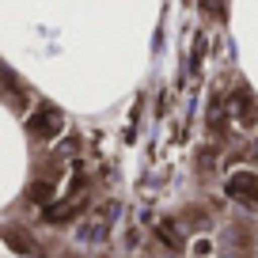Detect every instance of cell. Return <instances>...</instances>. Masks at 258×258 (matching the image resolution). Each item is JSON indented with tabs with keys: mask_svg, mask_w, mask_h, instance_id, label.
Masks as SVG:
<instances>
[{
	"mask_svg": "<svg viewBox=\"0 0 258 258\" xmlns=\"http://www.w3.org/2000/svg\"><path fill=\"white\" fill-rule=\"evenodd\" d=\"M228 194H232L235 202H247V205H258V175H235L228 182Z\"/></svg>",
	"mask_w": 258,
	"mask_h": 258,
	"instance_id": "1",
	"label": "cell"
},
{
	"mask_svg": "<svg viewBox=\"0 0 258 258\" xmlns=\"http://www.w3.org/2000/svg\"><path fill=\"white\" fill-rule=\"evenodd\" d=\"M160 235L171 243V247H178V243H182V239H178V232H175V224H160Z\"/></svg>",
	"mask_w": 258,
	"mask_h": 258,
	"instance_id": "2",
	"label": "cell"
}]
</instances>
